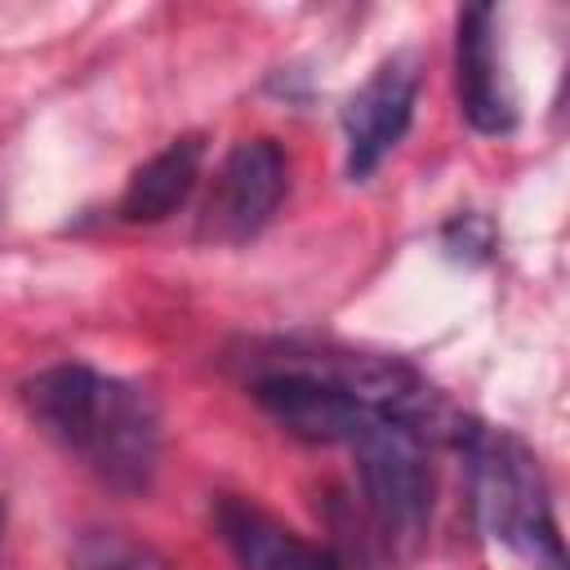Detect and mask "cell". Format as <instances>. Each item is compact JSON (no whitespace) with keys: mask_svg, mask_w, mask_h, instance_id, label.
<instances>
[{"mask_svg":"<svg viewBox=\"0 0 570 570\" xmlns=\"http://www.w3.org/2000/svg\"><path fill=\"white\" fill-rule=\"evenodd\" d=\"M223 530L236 543V552L254 566V570H338L330 557H321L316 548L298 543L289 530L272 525L267 517L249 512V508H227L223 512Z\"/></svg>","mask_w":570,"mask_h":570,"instance_id":"9c48e42d","label":"cell"},{"mask_svg":"<svg viewBox=\"0 0 570 570\" xmlns=\"http://www.w3.org/2000/svg\"><path fill=\"white\" fill-rule=\"evenodd\" d=\"M200 178V142L178 138L160 156H151L125 187L120 196V218L125 223H160L169 218L196 187Z\"/></svg>","mask_w":570,"mask_h":570,"instance_id":"ba28073f","label":"cell"},{"mask_svg":"<svg viewBox=\"0 0 570 570\" xmlns=\"http://www.w3.org/2000/svg\"><path fill=\"white\" fill-rule=\"evenodd\" d=\"M254 396L281 428L321 445H338V441L356 445L365 428L379 419L374 410H365L356 396H347L334 379L316 370H276L254 383Z\"/></svg>","mask_w":570,"mask_h":570,"instance_id":"277c9868","label":"cell"},{"mask_svg":"<svg viewBox=\"0 0 570 570\" xmlns=\"http://www.w3.org/2000/svg\"><path fill=\"white\" fill-rule=\"evenodd\" d=\"M31 419L71 454H80L116 490H142L156 472L160 432L151 401L89 365H53L22 387Z\"/></svg>","mask_w":570,"mask_h":570,"instance_id":"6da1fadb","label":"cell"},{"mask_svg":"<svg viewBox=\"0 0 570 570\" xmlns=\"http://www.w3.org/2000/svg\"><path fill=\"white\" fill-rule=\"evenodd\" d=\"M285 191V156L272 138H249L236 142L223 174H218V191L209 200V232L223 240H245L254 236L276 200Z\"/></svg>","mask_w":570,"mask_h":570,"instance_id":"8992f818","label":"cell"},{"mask_svg":"<svg viewBox=\"0 0 570 570\" xmlns=\"http://www.w3.org/2000/svg\"><path fill=\"white\" fill-rule=\"evenodd\" d=\"M459 98H463V116L481 134H503L517 120L503 71H499L494 9L490 4H472L459 18Z\"/></svg>","mask_w":570,"mask_h":570,"instance_id":"52a82bcc","label":"cell"},{"mask_svg":"<svg viewBox=\"0 0 570 570\" xmlns=\"http://www.w3.org/2000/svg\"><path fill=\"white\" fill-rule=\"evenodd\" d=\"M356 454H361V481H365V499L379 530L396 543L423 539L432 517V468H428L423 436L379 414L356 441Z\"/></svg>","mask_w":570,"mask_h":570,"instance_id":"3957f363","label":"cell"},{"mask_svg":"<svg viewBox=\"0 0 570 570\" xmlns=\"http://www.w3.org/2000/svg\"><path fill=\"white\" fill-rule=\"evenodd\" d=\"M459 445L472 459V490L485 530L534 566L561 570V534L552 521L539 459L517 436L494 428H463Z\"/></svg>","mask_w":570,"mask_h":570,"instance_id":"7a4b0ae2","label":"cell"},{"mask_svg":"<svg viewBox=\"0 0 570 570\" xmlns=\"http://www.w3.org/2000/svg\"><path fill=\"white\" fill-rule=\"evenodd\" d=\"M414 89H419L414 62L392 58L352 94V102L343 111L352 178H370L379 169V160L401 142V134L410 129V116H414Z\"/></svg>","mask_w":570,"mask_h":570,"instance_id":"5b68a950","label":"cell"}]
</instances>
